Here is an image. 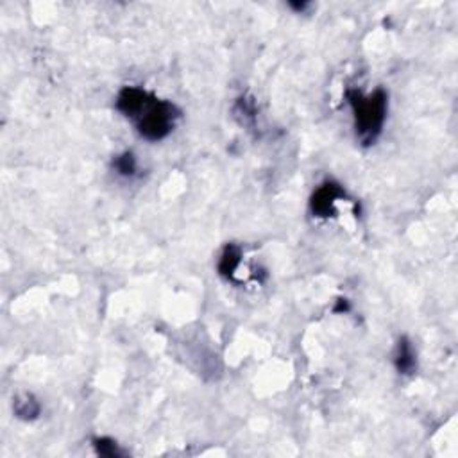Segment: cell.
Returning <instances> with one entry per match:
<instances>
[{"label":"cell","instance_id":"cell-1","mask_svg":"<svg viewBox=\"0 0 458 458\" xmlns=\"http://www.w3.org/2000/svg\"><path fill=\"white\" fill-rule=\"evenodd\" d=\"M347 102L353 109L354 127H356L360 142L363 145L376 142L387 120V108H389L387 93L381 88H378L370 95H363L358 90H349Z\"/></svg>","mask_w":458,"mask_h":458},{"label":"cell","instance_id":"cell-2","mask_svg":"<svg viewBox=\"0 0 458 458\" xmlns=\"http://www.w3.org/2000/svg\"><path fill=\"white\" fill-rule=\"evenodd\" d=\"M179 116L181 112L176 104L170 100L156 99L152 93H149L140 112L131 120L136 123V129L143 138L149 142H158L172 133Z\"/></svg>","mask_w":458,"mask_h":458},{"label":"cell","instance_id":"cell-3","mask_svg":"<svg viewBox=\"0 0 458 458\" xmlns=\"http://www.w3.org/2000/svg\"><path fill=\"white\" fill-rule=\"evenodd\" d=\"M346 190L335 181H326L313 192L312 199H310V212L313 217L319 219H330V217L337 215V203L340 199H346Z\"/></svg>","mask_w":458,"mask_h":458},{"label":"cell","instance_id":"cell-4","mask_svg":"<svg viewBox=\"0 0 458 458\" xmlns=\"http://www.w3.org/2000/svg\"><path fill=\"white\" fill-rule=\"evenodd\" d=\"M147 95H149V92H145V90L136 88V86H126V88L120 90L119 97H116V109L127 119H133L145 102Z\"/></svg>","mask_w":458,"mask_h":458},{"label":"cell","instance_id":"cell-5","mask_svg":"<svg viewBox=\"0 0 458 458\" xmlns=\"http://www.w3.org/2000/svg\"><path fill=\"white\" fill-rule=\"evenodd\" d=\"M394 366H396L397 373L404 374V376H410V374L416 373L417 369L416 351H414L412 342H410L406 337H401V339L397 340L396 353H394Z\"/></svg>","mask_w":458,"mask_h":458},{"label":"cell","instance_id":"cell-6","mask_svg":"<svg viewBox=\"0 0 458 458\" xmlns=\"http://www.w3.org/2000/svg\"><path fill=\"white\" fill-rule=\"evenodd\" d=\"M13 412L22 421H35L42 412V404L32 394L20 392L13 399Z\"/></svg>","mask_w":458,"mask_h":458},{"label":"cell","instance_id":"cell-7","mask_svg":"<svg viewBox=\"0 0 458 458\" xmlns=\"http://www.w3.org/2000/svg\"><path fill=\"white\" fill-rule=\"evenodd\" d=\"M240 262H242V249L236 243H227L219 258V274L224 277H233Z\"/></svg>","mask_w":458,"mask_h":458},{"label":"cell","instance_id":"cell-8","mask_svg":"<svg viewBox=\"0 0 458 458\" xmlns=\"http://www.w3.org/2000/svg\"><path fill=\"white\" fill-rule=\"evenodd\" d=\"M113 169L116 170V174H120L123 177H135L136 172H138V163H136L135 155L133 152L119 155L113 159Z\"/></svg>","mask_w":458,"mask_h":458},{"label":"cell","instance_id":"cell-9","mask_svg":"<svg viewBox=\"0 0 458 458\" xmlns=\"http://www.w3.org/2000/svg\"><path fill=\"white\" fill-rule=\"evenodd\" d=\"M235 113L236 116L242 120V123H253L254 120H256V102H254L253 97H240V99L236 100Z\"/></svg>","mask_w":458,"mask_h":458},{"label":"cell","instance_id":"cell-10","mask_svg":"<svg viewBox=\"0 0 458 458\" xmlns=\"http://www.w3.org/2000/svg\"><path fill=\"white\" fill-rule=\"evenodd\" d=\"M93 447H95L97 453L100 454V457H122V451H120L119 444L115 442L113 439H109V437H99V439L93 440Z\"/></svg>","mask_w":458,"mask_h":458},{"label":"cell","instance_id":"cell-11","mask_svg":"<svg viewBox=\"0 0 458 458\" xmlns=\"http://www.w3.org/2000/svg\"><path fill=\"white\" fill-rule=\"evenodd\" d=\"M335 313H342V312H349V303L346 299H339V304H337L335 308H333Z\"/></svg>","mask_w":458,"mask_h":458},{"label":"cell","instance_id":"cell-12","mask_svg":"<svg viewBox=\"0 0 458 458\" xmlns=\"http://www.w3.org/2000/svg\"><path fill=\"white\" fill-rule=\"evenodd\" d=\"M290 8L292 9H296V11H299V13H303V11H306V9L310 8V4L308 2H297V4H290Z\"/></svg>","mask_w":458,"mask_h":458}]
</instances>
